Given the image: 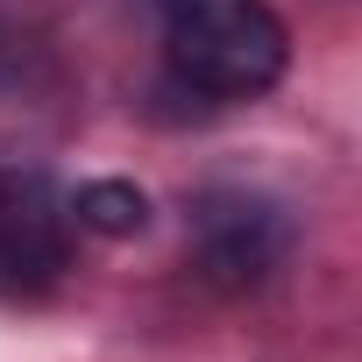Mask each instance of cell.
Segmentation results:
<instances>
[{
  "label": "cell",
  "mask_w": 362,
  "mask_h": 362,
  "mask_svg": "<svg viewBox=\"0 0 362 362\" xmlns=\"http://www.w3.org/2000/svg\"><path fill=\"white\" fill-rule=\"evenodd\" d=\"M64 206L36 170H0V291L36 298L64 277L71 242H64Z\"/></svg>",
  "instance_id": "cell-2"
},
{
  "label": "cell",
  "mask_w": 362,
  "mask_h": 362,
  "mask_svg": "<svg viewBox=\"0 0 362 362\" xmlns=\"http://www.w3.org/2000/svg\"><path fill=\"white\" fill-rule=\"evenodd\" d=\"M291 249V228L270 199H249V192H214L199 206V270L221 284V291H256Z\"/></svg>",
  "instance_id": "cell-3"
},
{
  "label": "cell",
  "mask_w": 362,
  "mask_h": 362,
  "mask_svg": "<svg viewBox=\"0 0 362 362\" xmlns=\"http://www.w3.org/2000/svg\"><path fill=\"white\" fill-rule=\"evenodd\" d=\"M71 221H78L86 235L128 242V235L149 228V199L128 185V177H93V185H78V199H71Z\"/></svg>",
  "instance_id": "cell-4"
},
{
  "label": "cell",
  "mask_w": 362,
  "mask_h": 362,
  "mask_svg": "<svg viewBox=\"0 0 362 362\" xmlns=\"http://www.w3.org/2000/svg\"><path fill=\"white\" fill-rule=\"evenodd\" d=\"M163 43L192 93L256 100L291 64V29L270 0H163Z\"/></svg>",
  "instance_id": "cell-1"
}]
</instances>
